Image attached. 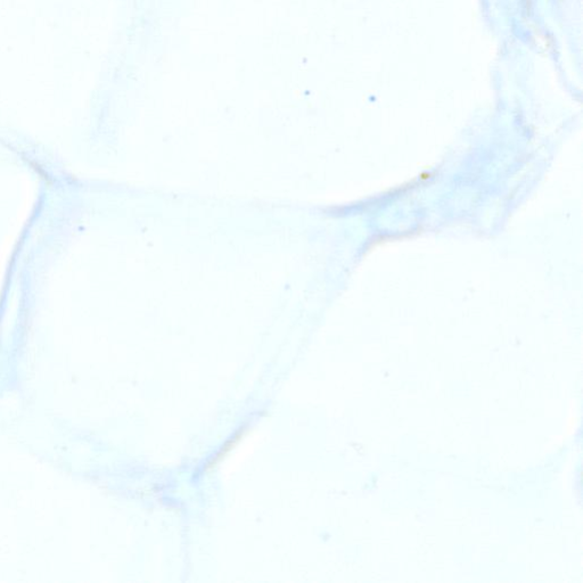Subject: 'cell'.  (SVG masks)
I'll return each instance as SVG.
<instances>
[{"mask_svg": "<svg viewBox=\"0 0 583 583\" xmlns=\"http://www.w3.org/2000/svg\"><path fill=\"white\" fill-rule=\"evenodd\" d=\"M240 437H243V432H242V429H240V431H239L238 433H237V434H236L234 437H232L231 440H229L228 442L225 444L224 448H222L220 453H219L217 454L216 459H213V461L211 462V464H207V465H209V466H207V467H214V466H216V465L218 464V461H219V460H221V459L224 458L225 455L227 454V453H229V451H230V450L232 449V448H234V447L236 446L237 442H238V441L240 440Z\"/></svg>", "mask_w": 583, "mask_h": 583, "instance_id": "1", "label": "cell"}]
</instances>
